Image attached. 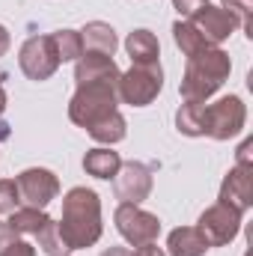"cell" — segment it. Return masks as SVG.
<instances>
[{
	"instance_id": "cell-1",
	"label": "cell",
	"mask_w": 253,
	"mask_h": 256,
	"mask_svg": "<svg viewBox=\"0 0 253 256\" xmlns=\"http://www.w3.org/2000/svg\"><path fill=\"white\" fill-rule=\"evenodd\" d=\"M60 236L68 250H86L92 248L102 232V200L90 188H72L63 196V218H60Z\"/></svg>"
},
{
	"instance_id": "cell-2",
	"label": "cell",
	"mask_w": 253,
	"mask_h": 256,
	"mask_svg": "<svg viewBox=\"0 0 253 256\" xmlns=\"http://www.w3.org/2000/svg\"><path fill=\"white\" fill-rule=\"evenodd\" d=\"M230 72H232V60L224 48H206V51L188 57V68H185V78L179 84V92L185 102L206 104L226 84Z\"/></svg>"
},
{
	"instance_id": "cell-3",
	"label": "cell",
	"mask_w": 253,
	"mask_h": 256,
	"mask_svg": "<svg viewBox=\"0 0 253 256\" xmlns=\"http://www.w3.org/2000/svg\"><path fill=\"white\" fill-rule=\"evenodd\" d=\"M116 104H120L116 84H84L74 90L68 102V120L78 128L90 131L98 122H104L108 116H114Z\"/></svg>"
},
{
	"instance_id": "cell-4",
	"label": "cell",
	"mask_w": 253,
	"mask_h": 256,
	"mask_svg": "<svg viewBox=\"0 0 253 256\" xmlns=\"http://www.w3.org/2000/svg\"><path fill=\"white\" fill-rule=\"evenodd\" d=\"M248 126V104L238 96H224L214 104H202V137L232 140Z\"/></svg>"
},
{
	"instance_id": "cell-5",
	"label": "cell",
	"mask_w": 253,
	"mask_h": 256,
	"mask_svg": "<svg viewBox=\"0 0 253 256\" xmlns=\"http://www.w3.org/2000/svg\"><path fill=\"white\" fill-rule=\"evenodd\" d=\"M164 90V72L161 63L158 66H131L128 72L120 74V84H116V96L122 104L131 108H146L152 104Z\"/></svg>"
},
{
	"instance_id": "cell-6",
	"label": "cell",
	"mask_w": 253,
	"mask_h": 256,
	"mask_svg": "<svg viewBox=\"0 0 253 256\" xmlns=\"http://www.w3.org/2000/svg\"><path fill=\"white\" fill-rule=\"evenodd\" d=\"M114 220H116L120 236L126 238L128 244H134V248L152 244V242H158V236H161V220H158V214H152V212H146V208H140V206H134V202H120Z\"/></svg>"
},
{
	"instance_id": "cell-7",
	"label": "cell",
	"mask_w": 253,
	"mask_h": 256,
	"mask_svg": "<svg viewBox=\"0 0 253 256\" xmlns=\"http://www.w3.org/2000/svg\"><path fill=\"white\" fill-rule=\"evenodd\" d=\"M18 66L21 72L30 78V80H48L57 74L60 68V57H57V48H54V39L51 36H30L24 45H21V54H18Z\"/></svg>"
},
{
	"instance_id": "cell-8",
	"label": "cell",
	"mask_w": 253,
	"mask_h": 256,
	"mask_svg": "<svg viewBox=\"0 0 253 256\" xmlns=\"http://www.w3.org/2000/svg\"><path fill=\"white\" fill-rule=\"evenodd\" d=\"M242 218L236 208L224 206V202H214L208 206L202 214H200V224L196 230L202 232V238L208 242V248H224L230 242H236V236L242 232Z\"/></svg>"
},
{
	"instance_id": "cell-9",
	"label": "cell",
	"mask_w": 253,
	"mask_h": 256,
	"mask_svg": "<svg viewBox=\"0 0 253 256\" xmlns=\"http://www.w3.org/2000/svg\"><path fill=\"white\" fill-rule=\"evenodd\" d=\"M190 24L206 36L208 45H218V48H220V42H226V39L244 24V21H242V15L232 12V9H224V6H212V3H206V6L190 18Z\"/></svg>"
},
{
	"instance_id": "cell-10",
	"label": "cell",
	"mask_w": 253,
	"mask_h": 256,
	"mask_svg": "<svg viewBox=\"0 0 253 256\" xmlns=\"http://www.w3.org/2000/svg\"><path fill=\"white\" fill-rule=\"evenodd\" d=\"M15 185H18V194H21V202H27V206H33V208H45L51 200H57V194H60V179L51 173V170H45V167H30V170H24L18 179H15Z\"/></svg>"
},
{
	"instance_id": "cell-11",
	"label": "cell",
	"mask_w": 253,
	"mask_h": 256,
	"mask_svg": "<svg viewBox=\"0 0 253 256\" xmlns=\"http://www.w3.org/2000/svg\"><path fill=\"white\" fill-rule=\"evenodd\" d=\"M114 191H116L120 202L140 206L152 194V170L146 164H140V161H128V164L120 167V173L114 176Z\"/></svg>"
},
{
	"instance_id": "cell-12",
	"label": "cell",
	"mask_w": 253,
	"mask_h": 256,
	"mask_svg": "<svg viewBox=\"0 0 253 256\" xmlns=\"http://www.w3.org/2000/svg\"><path fill=\"white\" fill-rule=\"evenodd\" d=\"M220 202L236 208L238 214H244L253 206V167H244V164H236L224 185H220Z\"/></svg>"
},
{
	"instance_id": "cell-13",
	"label": "cell",
	"mask_w": 253,
	"mask_h": 256,
	"mask_svg": "<svg viewBox=\"0 0 253 256\" xmlns=\"http://www.w3.org/2000/svg\"><path fill=\"white\" fill-rule=\"evenodd\" d=\"M120 66L114 63V57L108 54H92L84 51V57L74 63V84H120Z\"/></svg>"
},
{
	"instance_id": "cell-14",
	"label": "cell",
	"mask_w": 253,
	"mask_h": 256,
	"mask_svg": "<svg viewBox=\"0 0 253 256\" xmlns=\"http://www.w3.org/2000/svg\"><path fill=\"white\" fill-rule=\"evenodd\" d=\"M126 51L134 66H158L161 45L152 30H131L126 39Z\"/></svg>"
},
{
	"instance_id": "cell-15",
	"label": "cell",
	"mask_w": 253,
	"mask_h": 256,
	"mask_svg": "<svg viewBox=\"0 0 253 256\" xmlns=\"http://www.w3.org/2000/svg\"><path fill=\"white\" fill-rule=\"evenodd\" d=\"M80 39H84V51H92V54H108L114 57L116 48H120V39H116V30L104 21H90L84 30H80Z\"/></svg>"
},
{
	"instance_id": "cell-16",
	"label": "cell",
	"mask_w": 253,
	"mask_h": 256,
	"mask_svg": "<svg viewBox=\"0 0 253 256\" xmlns=\"http://www.w3.org/2000/svg\"><path fill=\"white\" fill-rule=\"evenodd\" d=\"M120 167H122V158H120V152H114L110 146H98V149H90V152L84 155V170H86V176H92V179L110 182V179L120 173Z\"/></svg>"
},
{
	"instance_id": "cell-17",
	"label": "cell",
	"mask_w": 253,
	"mask_h": 256,
	"mask_svg": "<svg viewBox=\"0 0 253 256\" xmlns=\"http://www.w3.org/2000/svg\"><path fill=\"white\" fill-rule=\"evenodd\" d=\"M208 242L196 226H179L167 236V254L170 256H206Z\"/></svg>"
},
{
	"instance_id": "cell-18",
	"label": "cell",
	"mask_w": 253,
	"mask_h": 256,
	"mask_svg": "<svg viewBox=\"0 0 253 256\" xmlns=\"http://www.w3.org/2000/svg\"><path fill=\"white\" fill-rule=\"evenodd\" d=\"M48 220H51V218L45 214V208H33V206H27V208H15V212L9 214L6 224H9L18 236H36Z\"/></svg>"
},
{
	"instance_id": "cell-19",
	"label": "cell",
	"mask_w": 253,
	"mask_h": 256,
	"mask_svg": "<svg viewBox=\"0 0 253 256\" xmlns=\"http://www.w3.org/2000/svg\"><path fill=\"white\" fill-rule=\"evenodd\" d=\"M173 39H176V45H179V51H182L185 57H194V54H200V51H206V48H218V45H208L206 36H202L190 21H176V24H173Z\"/></svg>"
},
{
	"instance_id": "cell-20",
	"label": "cell",
	"mask_w": 253,
	"mask_h": 256,
	"mask_svg": "<svg viewBox=\"0 0 253 256\" xmlns=\"http://www.w3.org/2000/svg\"><path fill=\"white\" fill-rule=\"evenodd\" d=\"M86 134H90L96 143H102V146H116V143H122V140H126L128 122H126V116L116 110L114 116H108L104 122H98L96 128H90Z\"/></svg>"
},
{
	"instance_id": "cell-21",
	"label": "cell",
	"mask_w": 253,
	"mask_h": 256,
	"mask_svg": "<svg viewBox=\"0 0 253 256\" xmlns=\"http://www.w3.org/2000/svg\"><path fill=\"white\" fill-rule=\"evenodd\" d=\"M51 39H54V48H57L60 63H78L84 57L80 30H57V33H51Z\"/></svg>"
},
{
	"instance_id": "cell-22",
	"label": "cell",
	"mask_w": 253,
	"mask_h": 256,
	"mask_svg": "<svg viewBox=\"0 0 253 256\" xmlns=\"http://www.w3.org/2000/svg\"><path fill=\"white\" fill-rule=\"evenodd\" d=\"M176 128L185 137H202V104L200 102H185L176 110Z\"/></svg>"
},
{
	"instance_id": "cell-23",
	"label": "cell",
	"mask_w": 253,
	"mask_h": 256,
	"mask_svg": "<svg viewBox=\"0 0 253 256\" xmlns=\"http://www.w3.org/2000/svg\"><path fill=\"white\" fill-rule=\"evenodd\" d=\"M36 242H39V248H42L48 256H68V254H72V250L66 248L63 236H60V226H57V220H54V218H51V220L36 232Z\"/></svg>"
},
{
	"instance_id": "cell-24",
	"label": "cell",
	"mask_w": 253,
	"mask_h": 256,
	"mask_svg": "<svg viewBox=\"0 0 253 256\" xmlns=\"http://www.w3.org/2000/svg\"><path fill=\"white\" fill-rule=\"evenodd\" d=\"M21 206V194L15 179H0V214H12Z\"/></svg>"
},
{
	"instance_id": "cell-25",
	"label": "cell",
	"mask_w": 253,
	"mask_h": 256,
	"mask_svg": "<svg viewBox=\"0 0 253 256\" xmlns=\"http://www.w3.org/2000/svg\"><path fill=\"white\" fill-rule=\"evenodd\" d=\"M220 6L224 9H232V12H238L242 15V27L248 30V36L253 39V24H250V0H220Z\"/></svg>"
},
{
	"instance_id": "cell-26",
	"label": "cell",
	"mask_w": 253,
	"mask_h": 256,
	"mask_svg": "<svg viewBox=\"0 0 253 256\" xmlns=\"http://www.w3.org/2000/svg\"><path fill=\"white\" fill-rule=\"evenodd\" d=\"M206 3H208V0H173V9L182 15V21H190V18H194Z\"/></svg>"
},
{
	"instance_id": "cell-27",
	"label": "cell",
	"mask_w": 253,
	"mask_h": 256,
	"mask_svg": "<svg viewBox=\"0 0 253 256\" xmlns=\"http://www.w3.org/2000/svg\"><path fill=\"white\" fill-rule=\"evenodd\" d=\"M0 256H36V248L18 238V242H12V244H9V248H6Z\"/></svg>"
},
{
	"instance_id": "cell-28",
	"label": "cell",
	"mask_w": 253,
	"mask_h": 256,
	"mask_svg": "<svg viewBox=\"0 0 253 256\" xmlns=\"http://www.w3.org/2000/svg\"><path fill=\"white\" fill-rule=\"evenodd\" d=\"M12 242H18V232H15L9 224H0V254H3Z\"/></svg>"
},
{
	"instance_id": "cell-29",
	"label": "cell",
	"mask_w": 253,
	"mask_h": 256,
	"mask_svg": "<svg viewBox=\"0 0 253 256\" xmlns=\"http://www.w3.org/2000/svg\"><path fill=\"white\" fill-rule=\"evenodd\" d=\"M250 149H253V140H244V143H242V149H238V158H236V164L253 167V164H250Z\"/></svg>"
},
{
	"instance_id": "cell-30",
	"label": "cell",
	"mask_w": 253,
	"mask_h": 256,
	"mask_svg": "<svg viewBox=\"0 0 253 256\" xmlns=\"http://www.w3.org/2000/svg\"><path fill=\"white\" fill-rule=\"evenodd\" d=\"M9 48H12V36H9V30L0 24V57H6V54H9Z\"/></svg>"
},
{
	"instance_id": "cell-31",
	"label": "cell",
	"mask_w": 253,
	"mask_h": 256,
	"mask_svg": "<svg viewBox=\"0 0 253 256\" xmlns=\"http://www.w3.org/2000/svg\"><path fill=\"white\" fill-rule=\"evenodd\" d=\"M134 256H167V254H164L161 248H155V242H152V244H143V248H137V250H134Z\"/></svg>"
},
{
	"instance_id": "cell-32",
	"label": "cell",
	"mask_w": 253,
	"mask_h": 256,
	"mask_svg": "<svg viewBox=\"0 0 253 256\" xmlns=\"http://www.w3.org/2000/svg\"><path fill=\"white\" fill-rule=\"evenodd\" d=\"M102 256H134L128 248H110V250H104Z\"/></svg>"
},
{
	"instance_id": "cell-33",
	"label": "cell",
	"mask_w": 253,
	"mask_h": 256,
	"mask_svg": "<svg viewBox=\"0 0 253 256\" xmlns=\"http://www.w3.org/2000/svg\"><path fill=\"white\" fill-rule=\"evenodd\" d=\"M3 110H6V90L0 86V116H3Z\"/></svg>"
}]
</instances>
